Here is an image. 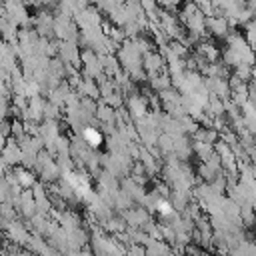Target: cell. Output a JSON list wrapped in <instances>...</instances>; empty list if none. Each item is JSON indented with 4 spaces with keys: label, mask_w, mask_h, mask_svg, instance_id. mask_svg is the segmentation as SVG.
<instances>
[{
    "label": "cell",
    "mask_w": 256,
    "mask_h": 256,
    "mask_svg": "<svg viewBox=\"0 0 256 256\" xmlns=\"http://www.w3.org/2000/svg\"><path fill=\"white\" fill-rule=\"evenodd\" d=\"M84 138H86V142L90 146H100L102 144V134L98 130H94V128H86L84 130Z\"/></svg>",
    "instance_id": "6da1fadb"
}]
</instances>
